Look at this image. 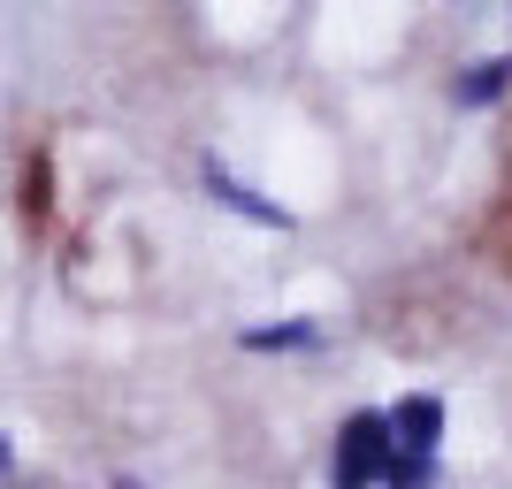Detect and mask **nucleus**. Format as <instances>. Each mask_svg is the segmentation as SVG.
I'll return each mask as SVG.
<instances>
[{
    "label": "nucleus",
    "mask_w": 512,
    "mask_h": 489,
    "mask_svg": "<svg viewBox=\"0 0 512 489\" xmlns=\"http://www.w3.org/2000/svg\"><path fill=\"white\" fill-rule=\"evenodd\" d=\"M390 474V413H352L329 451V489H383Z\"/></svg>",
    "instance_id": "1"
},
{
    "label": "nucleus",
    "mask_w": 512,
    "mask_h": 489,
    "mask_svg": "<svg viewBox=\"0 0 512 489\" xmlns=\"http://www.w3.org/2000/svg\"><path fill=\"white\" fill-rule=\"evenodd\" d=\"M436 444H444V398H398V413H390V451H406V459H436Z\"/></svg>",
    "instance_id": "2"
},
{
    "label": "nucleus",
    "mask_w": 512,
    "mask_h": 489,
    "mask_svg": "<svg viewBox=\"0 0 512 489\" xmlns=\"http://www.w3.org/2000/svg\"><path fill=\"white\" fill-rule=\"evenodd\" d=\"M207 192L222 199V207H237L245 222H260V230H291V214H283V207H268V199H253V192H245V184H237L230 169H222V161H207Z\"/></svg>",
    "instance_id": "3"
},
{
    "label": "nucleus",
    "mask_w": 512,
    "mask_h": 489,
    "mask_svg": "<svg viewBox=\"0 0 512 489\" xmlns=\"http://www.w3.org/2000/svg\"><path fill=\"white\" fill-rule=\"evenodd\" d=\"M321 329L314 321H276V329H245V352H314Z\"/></svg>",
    "instance_id": "4"
},
{
    "label": "nucleus",
    "mask_w": 512,
    "mask_h": 489,
    "mask_svg": "<svg viewBox=\"0 0 512 489\" xmlns=\"http://www.w3.org/2000/svg\"><path fill=\"white\" fill-rule=\"evenodd\" d=\"M505 85H512V62L497 54V62H482V69L467 77V85H459V107H490V100H497Z\"/></svg>",
    "instance_id": "5"
},
{
    "label": "nucleus",
    "mask_w": 512,
    "mask_h": 489,
    "mask_svg": "<svg viewBox=\"0 0 512 489\" xmlns=\"http://www.w3.org/2000/svg\"><path fill=\"white\" fill-rule=\"evenodd\" d=\"M383 489H436V459H406V451H390Z\"/></svg>",
    "instance_id": "6"
},
{
    "label": "nucleus",
    "mask_w": 512,
    "mask_h": 489,
    "mask_svg": "<svg viewBox=\"0 0 512 489\" xmlns=\"http://www.w3.org/2000/svg\"><path fill=\"white\" fill-rule=\"evenodd\" d=\"M8 467H16V451H8V436H0V474H8Z\"/></svg>",
    "instance_id": "7"
},
{
    "label": "nucleus",
    "mask_w": 512,
    "mask_h": 489,
    "mask_svg": "<svg viewBox=\"0 0 512 489\" xmlns=\"http://www.w3.org/2000/svg\"><path fill=\"white\" fill-rule=\"evenodd\" d=\"M115 489H138V482H115Z\"/></svg>",
    "instance_id": "8"
}]
</instances>
